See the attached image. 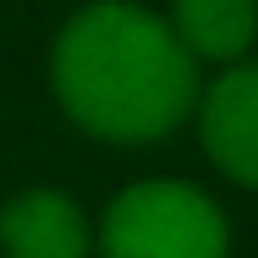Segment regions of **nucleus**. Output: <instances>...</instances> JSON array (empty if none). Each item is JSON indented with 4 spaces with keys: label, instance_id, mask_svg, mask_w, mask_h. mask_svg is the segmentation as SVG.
<instances>
[{
    "label": "nucleus",
    "instance_id": "obj_1",
    "mask_svg": "<svg viewBox=\"0 0 258 258\" xmlns=\"http://www.w3.org/2000/svg\"><path fill=\"white\" fill-rule=\"evenodd\" d=\"M53 95L79 132L137 148L195 116L201 63L169 16L137 0H90L53 37Z\"/></svg>",
    "mask_w": 258,
    "mask_h": 258
},
{
    "label": "nucleus",
    "instance_id": "obj_3",
    "mask_svg": "<svg viewBox=\"0 0 258 258\" xmlns=\"http://www.w3.org/2000/svg\"><path fill=\"white\" fill-rule=\"evenodd\" d=\"M206 158L242 190H258V63H227L195 100Z\"/></svg>",
    "mask_w": 258,
    "mask_h": 258
},
{
    "label": "nucleus",
    "instance_id": "obj_2",
    "mask_svg": "<svg viewBox=\"0 0 258 258\" xmlns=\"http://www.w3.org/2000/svg\"><path fill=\"white\" fill-rule=\"evenodd\" d=\"M100 258H227L232 227L216 195L190 179H137L95 227Z\"/></svg>",
    "mask_w": 258,
    "mask_h": 258
},
{
    "label": "nucleus",
    "instance_id": "obj_5",
    "mask_svg": "<svg viewBox=\"0 0 258 258\" xmlns=\"http://www.w3.org/2000/svg\"><path fill=\"white\" fill-rule=\"evenodd\" d=\"M174 37L195 63H242L258 37V0H174Z\"/></svg>",
    "mask_w": 258,
    "mask_h": 258
},
{
    "label": "nucleus",
    "instance_id": "obj_4",
    "mask_svg": "<svg viewBox=\"0 0 258 258\" xmlns=\"http://www.w3.org/2000/svg\"><path fill=\"white\" fill-rule=\"evenodd\" d=\"M95 221L74 195L53 184L16 190L0 206V253L6 258H90Z\"/></svg>",
    "mask_w": 258,
    "mask_h": 258
}]
</instances>
